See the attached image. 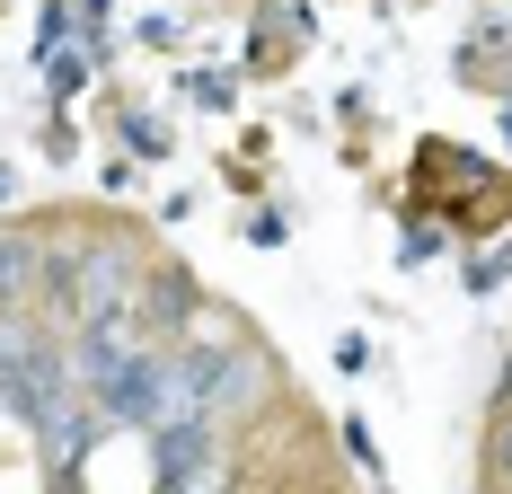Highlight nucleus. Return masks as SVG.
<instances>
[{
  "label": "nucleus",
  "instance_id": "nucleus-4",
  "mask_svg": "<svg viewBox=\"0 0 512 494\" xmlns=\"http://www.w3.org/2000/svg\"><path fill=\"white\" fill-rule=\"evenodd\" d=\"M142 442H151V494H168L186 468H204L212 450L239 442V433H230V424H212V415H195V424H159V433H142Z\"/></svg>",
  "mask_w": 512,
  "mask_h": 494
},
{
  "label": "nucleus",
  "instance_id": "nucleus-7",
  "mask_svg": "<svg viewBox=\"0 0 512 494\" xmlns=\"http://www.w3.org/2000/svg\"><path fill=\"white\" fill-rule=\"evenodd\" d=\"M256 327H248V309H239V300H221L212 292L204 309H195V318H186V336H177V345L186 353H230V345H248Z\"/></svg>",
  "mask_w": 512,
  "mask_h": 494
},
{
  "label": "nucleus",
  "instance_id": "nucleus-14",
  "mask_svg": "<svg viewBox=\"0 0 512 494\" xmlns=\"http://www.w3.org/2000/svg\"><path fill=\"white\" fill-rule=\"evenodd\" d=\"M177 89L204 106V115H230L239 106V71H177Z\"/></svg>",
  "mask_w": 512,
  "mask_h": 494
},
{
  "label": "nucleus",
  "instance_id": "nucleus-21",
  "mask_svg": "<svg viewBox=\"0 0 512 494\" xmlns=\"http://www.w3.org/2000/svg\"><path fill=\"white\" fill-rule=\"evenodd\" d=\"M486 406H512V353L495 362V389H486Z\"/></svg>",
  "mask_w": 512,
  "mask_h": 494
},
{
  "label": "nucleus",
  "instance_id": "nucleus-10",
  "mask_svg": "<svg viewBox=\"0 0 512 494\" xmlns=\"http://www.w3.org/2000/svg\"><path fill=\"white\" fill-rule=\"evenodd\" d=\"M460 283H468V300H495L512 283V230L504 239H477V256H460Z\"/></svg>",
  "mask_w": 512,
  "mask_h": 494
},
{
  "label": "nucleus",
  "instance_id": "nucleus-19",
  "mask_svg": "<svg viewBox=\"0 0 512 494\" xmlns=\"http://www.w3.org/2000/svg\"><path fill=\"white\" fill-rule=\"evenodd\" d=\"M336 124H371V89H362V80L336 98Z\"/></svg>",
  "mask_w": 512,
  "mask_h": 494
},
{
  "label": "nucleus",
  "instance_id": "nucleus-13",
  "mask_svg": "<svg viewBox=\"0 0 512 494\" xmlns=\"http://www.w3.org/2000/svg\"><path fill=\"white\" fill-rule=\"evenodd\" d=\"M336 442H345V468H354L362 486H380V477H389V459H380V442H371V424H362V415L336 424Z\"/></svg>",
  "mask_w": 512,
  "mask_h": 494
},
{
  "label": "nucleus",
  "instance_id": "nucleus-16",
  "mask_svg": "<svg viewBox=\"0 0 512 494\" xmlns=\"http://www.w3.org/2000/svg\"><path fill=\"white\" fill-rule=\"evenodd\" d=\"M239 239H248V247H283V239H292V212H283V203H256Z\"/></svg>",
  "mask_w": 512,
  "mask_h": 494
},
{
  "label": "nucleus",
  "instance_id": "nucleus-18",
  "mask_svg": "<svg viewBox=\"0 0 512 494\" xmlns=\"http://www.w3.org/2000/svg\"><path fill=\"white\" fill-rule=\"evenodd\" d=\"M221 186H230L239 203H256L265 195V168H256V159H221Z\"/></svg>",
  "mask_w": 512,
  "mask_h": 494
},
{
  "label": "nucleus",
  "instance_id": "nucleus-8",
  "mask_svg": "<svg viewBox=\"0 0 512 494\" xmlns=\"http://www.w3.org/2000/svg\"><path fill=\"white\" fill-rule=\"evenodd\" d=\"M442 256H460V230H451L442 212H407V230H398V265L424 274V265H442Z\"/></svg>",
  "mask_w": 512,
  "mask_h": 494
},
{
  "label": "nucleus",
  "instance_id": "nucleus-22",
  "mask_svg": "<svg viewBox=\"0 0 512 494\" xmlns=\"http://www.w3.org/2000/svg\"><path fill=\"white\" fill-rule=\"evenodd\" d=\"M495 150H504V159H512V98L495 106Z\"/></svg>",
  "mask_w": 512,
  "mask_h": 494
},
{
  "label": "nucleus",
  "instance_id": "nucleus-5",
  "mask_svg": "<svg viewBox=\"0 0 512 494\" xmlns=\"http://www.w3.org/2000/svg\"><path fill=\"white\" fill-rule=\"evenodd\" d=\"M53 345H62V336L45 327V309H0V415H9V397L27 389V371H36Z\"/></svg>",
  "mask_w": 512,
  "mask_h": 494
},
{
  "label": "nucleus",
  "instance_id": "nucleus-24",
  "mask_svg": "<svg viewBox=\"0 0 512 494\" xmlns=\"http://www.w3.org/2000/svg\"><path fill=\"white\" fill-rule=\"evenodd\" d=\"M53 494H80V486H53Z\"/></svg>",
  "mask_w": 512,
  "mask_h": 494
},
{
  "label": "nucleus",
  "instance_id": "nucleus-15",
  "mask_svg": "<svg viewBox=\"0 0 512 494\" xmlns=\"http://www.w3.org/2000/svg\"><path fill=\"white\" fill-rule=\"evenodd\" d=\"M98 195H106V203H133V195H142V159H124V150H115V159L98 168Z\"/></svg>",
  "mask_w": 512,
  "mask_h": 494
},
{
  "label": "nucleus",
  "instance_id": "nucleus-6",
  "mask_svg": "<svg viewBox=\"0 0 512 494\" xmlns=\"http://www.w3.org/2000/svg\"><path fill=\"white\" fill-rule=\"evenodd\" d=\"M106 124H115L124 159H142V168H168V150H177L168 115H151V106H106Z\"/></svg>",
  "mask_w": 512,
  "mask_h": 494
},
{
  "label": "nucleus",
  "instance_id": "nucleus-9",
  "mask_svg": "<svg viewBox=\"0 0 512 494\" xmlns=\"http://www.w3.org/2000/svg\"><path fill=\"white\" fill-rule=\"evenodd\" d=\"M98 71H106V62H98V53H89V45L53 53V62H45V98H53V106H80V98H89V89H98Z\"/></svg>",
  "mask_w": 512,
  "mask_h": 494
},
{
  "label": "nucleus",
  "instance_id": "nucleus-2",
  "mask_svg": "<svg viewBox=\"0 0 512 494\" xmlns=\"http://www.w3.org/2000/svg\"><path fill=\"white\" fill-rule=\"evenodd\" d=\"M151 265H159V247L133 221H89L80 230V274H71V327H89L106 309H133Z\"/></svg>",
  "mask_w": 512,
  "mask_h": 494
},
{
  "label": "nucleus",
  "instance_id": "nucleus-12",
  "mask_svg": "<svg viewBox=\"0 0 512 494\" xmlns=\"http://www.w3.org/2000/svg\"><path fill=\"white\" fill-rule=\"evenodd\" d=\"M186 36H195V27H186V9H177V0H159V9L133 18V45H142V53H177Z\"/></svg>",
  "mask_w": 512,
  "mask_h": 494
},
{
  "label": "nucleus",
  "instance_id": "nucleus-20",
  "mask_svg": "<svg viewBox=\"0 0 512 494\" xmlns=\"http://www.w3.org/2000/svg\"><path fill=\"white\" fill-rule=\"evenodd\" d=\"M71 150H80V142H71V115H53V124H45V159H71Z\"/></svg>",
  "mask_w": 512,
  "mask_h": 494
},
{
  "label": "nucleus",
  "instance_id": "nucleus-17",
  "mask_svg": "<svg viewBox=\"0 0 512 494\" xmlns=\"http://www.w3.org/2000/svg\"><path fill=\"white\" fill-rule=\"evenodd\" d=\"M371 362H380V345H371L362 327H345V336H336V371H345V380H362Z\"/></svg>",
  "mask_w": 512,
  "mask_h": 494
},
{
  "label": "nucleus",
  "instance_id": "nucleus-11",
  "mask_svg": "<svg viewBox=\"0 0 512 494\" xmlns=\"http://www.w3.org/2000/svg\"><path fill=\"white\" fill-rule=\"evenodd\" d=\"M477 459H486V494H512V406H486V442H477Z\"/></svg>",
  "mask_w": 512,
  "mask_h": 494
},
{
  "label": "nucleus",
  "instance_id": "nucleus-23",
  "mask_svg": "<svg viewBox=\"0 0 512 494\" xmlns=\"http://www.w3.org/2000/svg\"><path fill=\"white\" fill-rule=\"evenodd\" d=\"M9 195H18V168H9V159H0V203H9Z\"/></svg>",
  "mask_w": 512,
  "mask_h": 494
},
{
  "label": "nucleus",
  "instance_id": "nucleus-1",
  "mask_svg": "<svg viewBox=\"0 0 512 494\" xmlns=\"http://www.w3.org/2000/svg\"><path fill=\"white\" fill-rule=\"evenodd\" d=\"M195 380H204V415L212 424H230V433H256V424H274L292 389H283V353L248 336V345L230 353H195Z\"/></svg>",
  "mask_w": 512,
  "mask_h": 494
},
{
  "label": "nucleus",
  "instance_id": "nucleus-3",
  "mask_svg": "<svg viewBox=\"0 0 512 494\" xmlns=\"http://www.w3.org/2000/svg\"><path fill=\"white\" fill-rule=\"evenodd\" d=\"M204 300H212V292H204V274H195L186 256H159V265H151V283H142V300H133V309L151 318V336H159V345H177V336H186V318H195Z\"/></svg>",
  "mask_w": 512,
  "mask_h": 494
}]
</instances>
